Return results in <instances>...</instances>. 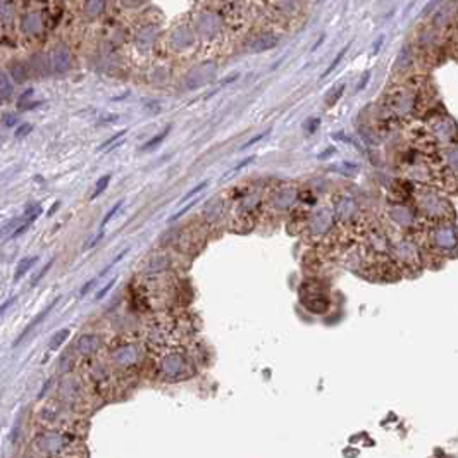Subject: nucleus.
<instances>
[{
	"mask_svg": "<svg viewBox=\"0 0 458 458\" xmlns=\"http://www.w3.org/2000/svg\"><path fill=\"white\" fill-rule=\"evenodd\" d=\"M57 207H59V204H55V205H53V207H52V208H50V212H49V216H52V214H53V212H55V208H57Z\"/></svg>",
	"mask_w": 458,
	"mask_h": 458,
	"instance_id": "b1692460",
	"label": "nucleus"
},
{
	"mask_svg": "<svg viewBox=\"0 0 458 458\" xmlns=\"http://www.w3.org/2000/svg\"><path fill=\"white\" fill-rule=\"evenodd\" d=\"M97 346H99V338L97 336H83L78 343V348L83 353L93 352V350H97Z\"/></svg>",
	"mask_w": 458,
	"mask_h": 458,
	"instance_id": "39448f33",
	"label": "nucleus"
},
{
	"mask_svg": "<svg viewBox=\"0 0 458 458\" xmlns=\"http://www.w3.org/2000/svg\"><path fill=\"white\" fill-rule=\"evenodd\" d=\"M95 283H97V279H90V281H88V283L85 284L83 288L80 289V296H85V295H86V293L90 291V289H91V288H93V286H95Z\"/></svg>",
	"mask_w": 458,
	"mask_h": 458,
	"instance_id": "6ab92c4d",
	"label": "nucleus"
},
{
	"mask_svg": "<svg viewBox=\"0 0 458 458\" xmlns=\"http://www.w3.org/2000/svg\"><path fill=\"white\" fill-rule=\"evenodd\" d=\"M68 336H69V329H62V331H59L57 334H53V338H52V341L49 343V350L50 352H53V350H57L59 346L64 343L66 339H68Z\"/></svg>",
	"mask_w": 458,
	"mask_h": 458,
	"instance_id": "0eeeda50",
	"label": "nucleus"
},
{
	"mask_svg": "<svg viewBox=\"0 0 458 458\" xmlns=\"http://www.w3.org/2000/svg\"><path fill=\"white\" fill-rule=\"evenodd\" d=\"M267 135H269V131H265V133H260V135H257V136H255V138H252L250 141H246V143L243 145V147L239 148V150H246V148H248V147H252V145H255V143H257V141H260L262 138H265V136H267Z\"/></svg>",
	"mask_w": 458,
	"mask_h": 458,
	"instance_id": "a211bd4d",
	"label": "nucleus"
},
{
	"mask_svg": "<svg viewBox=\"0 0 458 458\" xmlns=\"http://www.w3.org/2000/svg\"><path fill=\"white\" fill-rule=\"evenodd\" d=\"M169 131H170V128H169V126H167V128H166V129H164V131H162V133H159V135H157V136H153V138H152V140H150V141H148V143H147V145H143V147H141V150H145V152H147V150H150V148H153V147H157V145H159V143H160V141H162V140H164V138H166V136H167V135H169Z\"/></svg>",
	"mask_w": 458,
	"mask_h": 458,
	"instance_id": "1a4fd4ad",
	"label": "nucleus"
},
{
	"mask_svg": "<svg viewBox=\"0 0 458 458\" xmlns=\"http://www.w3.org/2000/svg\"><path fill=\"white\" fill-rule=\"evenodd\" d=\"M346 50H348V45H346V47H343V49H341V52H339V53H338V55H336V59H334V61L331 62V64H329V68H327L326 71H324V74H322V78H327V76H329L331 72H333L334 69H336V66H338V64H339V62H341V59H343V57H345Z\"/></svg>",
	"mask_w": 458,
	"mask_h": 458,
	"instance_id": "9b49d317",
	"label": "nucleus"
},
{
	"mask_svg": "<svg viewBox=\"0 0 458 458\" xmlns=\"http://www.w3.org/2000/svg\"><path fill=\"white\" fill-rule=\"evenodd\" d=\"M110 178H112L110 174H105V176H102L99 181H97V186H95V191L91 193L90 200H97V198H99L100 195L105 191V188L109 186V183H110Z\"/></svg>",
	"mask_w": 458,
	"mask_h": 458,
	"instance_id": "423d86ee",
	"label": "nucleus"
},
{
	"mask_svg": "<svg viewBox=\"0 0 458 458\" xmlns=\"http://www.w3.org/2000/svg\"><path fill=\"white\" fill-rule=\"evenodd\" d=\"M207 186H208V181H207V179H205V181H202V183H200V185H198V186H195V188H191V189H189L188 193H186L185 197H183L181 200L178 202V205H183V204H185V202H188L189 198H193L195 195L202 193V191H204V189L207 188Z\"/></svg>",
	"mask_w": 458,
	"mask_h": 458,
	"instance_id": "6e6552de",
	"label": "nucleus"
},
{
	"mask_svg": "<svg viewBox=\"0 0 458 458\" xmlns=\"http://www.w3.org/2000/svg\"><path fill=\"white\" fill-rule=\"evenodd\" d=\"M128 252H129V248H126V250H122V252H121V254H119V255H118V257H116V258H114V260H112V262H110V264H109V265H107V267H105V269H103V271H102V272H100V277H102V276H105V274H107V272H109V271H110V269H112V267H114V265H116V264H118V262H119V260H121V258H124V255H126V254H128Z\"/></svg>",
	"mask_w": 458,
	"mask_h": 458,
	"instance_id": "4468645a",
	"label": "nucleus"
},
{
	"mask_svg": "<svg viewBox=\"0 0 458 458\" xmlns=\"http://www.w3.org/2000/svg\"><path fill=\"white\" fill-rule=\"evenodd\" d=\"M185 367L186 360L178 353H170L162 360V371L169 379H179V375L185 374Z\"/></svg>",
	"mask_w": 458,
	"mask_h": 458,
	"instance_id": "f257e3e1",
	"label": "nucleus"
},
{
	"mask_svg": "<svg viewBox=\"0 0 458 458\" xmlns=\"http://www.w3.org/2000/svg\"><path fill=\"white\" fill-rule=\"evenodd\" d=\"M124 133H126V129H122V131H119L118 135H114V136H110L109 140L105 141V143H102V145H100V147H99V150H105V148H107V147H110V145H112L114 141H116V140H119V138H121L122 135H124Z\"/></svg>",
	"mask_w": 458,
	"mask_h": 458,
	"instance_id": "f3484780",
	"label": "nucleus"
},
{
	"mask_svg": "<svg viewBox=\"0 0 458 458\" xmlns=\"http://www.w3.org/2000/svg\"><path fill=\"white\" fill-rule=\"evenodd\" d=\"M57 302H59V298H55V300H53V302L50 303L49 307H47V308H43V312H40V314H38L36 317H34L33 321H31L30 324H28V327H26V329H24L23 333L19 334V338H17V339L14 341V346H17L19 343H21V341H23V339H26V338H28V334H30L31 331H33L34 327H36L38 324H40V322H43V319H45L47 315H49L50 312H52V308H53V307H55V305H57Z\"/></svg>",
	"mask_w": 458,
	"mask_h": 458,
	"instance_id": "f03ea898",
	"label": "nucleus"
},
{
	"mask_svg": "<svg viewBox=\"0 0 458 458\" xmlns=\"http://www.w3.org/2000/svg\"><path fill=\"white\" fill-rule=\"evenodd\" d=\"M14 302H16V296H14V298H9L7 302H4L2 305H0V317H2V315H4L5 312H7V308L11 307V305H12Z\"/></svg>",
	"mask_w": 458,
	"mask_h": 458,
	"instance_id": "412c9836",
	"label": "nucleus"
},
{
	"mask_svg": "<svg viewBox=\"0 0 458 458\" xmlns=\"http://www.w3.org/2000/svg\"><path fill=\"white\" fill-rule=\"evenodd\" d=\"M116 281H118V279H116V277H114V279H110V281H109V283H107V284H105V286H103V288H102V289H100V291H99V293H97V296H95V300H102V298H103V296H105V295H107V293H109V291H110V289H112V286H114V284H116Z\"/></svg>",
	"mask_w": 458,
	"mask_h": 458,
	"instance_id": "dca6fc26",
	"label": "nucleus"
},
{
	"mask_svg": "<svg viewBox=\"0 0 458 458\" xmlns=\"http://www.w3.org/2000/svg\"><path fill=\"white\" fill-rule=\"evenodd\" d=\"M343 90H345V86H339V90H338V93L333 95V99H327V105H333L334 102H338L341 97V93H343Z\"/></svg>",
	"mask_w": 458,
	"mask_h": 458,
	"instance_id": "4be33fe9",
	"label": "nucleus"
},
{
	"mask_svg": "<svg viewBox=\"0 0 458 458\" xmlns=\"http://www.w3.org/2000/svg\"><path fill=\"white\" fill-rule=\"evenodd\" d=\"M303 303H305V307L310 312H314V314H324V312L329 308V302H327L326 298H312Z\"/></svg>",
	"mask_w": 458,
	"mask_h": 458,
	"instance_id": "20e7f679",
	"label": "nucleus"
},
{
	"mask_svg": "<svg viewBox=\"0 0 458 458\" xmlns=\"http://www.w3.org/2000/svg\"><path fill=\"white\" fill-rule=\"evenodd\" d=\"M252 160H254V157H248V159H245L241 164H238V166H235V167H233V169H231V172H227V174H224V176H222V179H229L233 174H236V172H238L239 169H243V167H245L246 164H250Z\"/></svg>",
	"mask_w": 458,
	"mask_h": 458,
	"instance_id": "2eb2a0df",
	"label": "nucleus"
},
{
	"mask_svg": "<svg viewBox=\"0 0 458 458\" xmlns=\"http://www.w3.org/2000/svg\"><path fill=\"white\" fill-rule=\"evenodd\" d=\"M36 262H38V257H24L23 260L19 262L17 267H16V271H14V277H12V279H14V283H19V281H21V277H23L24 274H26L28 271H30L31 267L36 264Z\"/></svg>",
	"mask_w": 458,
	"mask_h": 458,
	"instance_id": "7ed1b4c3",
	"label": "nucleus"
},
{
	"mask_svg": "<svg viewBox=\"0 0 458 458\" xmlns=\"http://www.w3.org/2000/svg\"><path fill=\"white\" fill-rule=\"evenodd\" d=\"M197 202H198V198H197V200H193V202H189V204L186 205V207H183L181 210H178V212H176L174 216H170V217H169V221H178L179 217H183V216H185V214H188V210H189V208H193Z\"/></svg>",
	"mask_w": 458,
	"mask_h": 458,
	"instance_id": "ddd939ff",
	"label": "nucleus"
},
{
	"mask_svg": "<svg viewBox=\"0 0 458 458\" xmlns=\"http://www.w3.org/2000/svg\"><path fill=\"white\" fill-rule=\"evenodd\" d=\"M52 265H53V258H52V260H49V264H47L45 267H43V269L40 271V272H38L36 276L33 277V279H31V284H33V286H36V284L40 283V279H43V277H45V274L49 272V271H50V267H52Z\"/></svg>",
	"mask_w": 458,
	"mask_h": 458,
	"instance_id": "f8f14e48",
	"label": "nucleus"
},
{
	"mask_svg": "<svg viewBox=\"0 0 458 458\" xmlns=\"http://www.w3.org/2000/svg\"><path fill=\"white\" fill-rule=\"evenodd\" d=\"M329 153H334V148H329L326 153H321V155H319V159H326V155H329Z\"/></svg>",
	"mask_w": 458,
	"mask_h": 458,
	"instance_id": "5701e85b",
	"label": "nucleus"
},
{
	"mask_svg": "<svg viewBox=\"0 0 458 458\" xmlns=\"http://www.w3.org/2000/svg\"><path fill=\"white\" fill-rule=\"evenodd\" d=\"M122 205H124V200H119L118 204H116V205H114L112 208H110L109 212L105 214V217H103V219H102V222H100V229H103V227H105L107 224H109V221L112 219V217H114V216H116V214L119 212V208H121Z\"/></svg>",
	"mask_w": 458,
	"mask_h": 458,
	"instance_id": "9d476101",
	"label": "nucleus"
},
{
	"mask_svg": "<svg viewBox=\"0 0 458 458\" xmlns=\"http://www.w3.org/2000/svg\"><path fill=\"white\" fill-rule=\"evenodd\" d=\"M31 128H33V126H31V124H24V126H21V128H19V131H16V138H23L24 135H26V133H30V131H31Z\"/></svg>",
	"mask_w": 458,
	"mask_h": 458,
	"instance_id": "aec40b11",
	"label": "nucleus"
}]
</instances>
